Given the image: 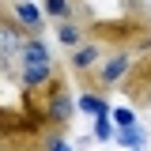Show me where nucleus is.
Returning <instances> with one entry per match:
<instances>
[{
    "instance_id": "obj_1",
    "label": "nucleus",
    "mask_w": 151,
    "mask_h": 151,
    "mask_svg": "<svg viewBox=\"0 0 151 151\" xmlns=\"http://www.w3.org/2000/svg\"><path fill=\"white\" fill-rule=\"evenodd\" d=\"M87 38L102 49H147L151 45V12L144 0H125V12L113 19H83Z\"/></svg>"
},
{
    "instance_id": "obj_2",
    "label": "nucleus",
    "mask_w": 151,
    "mask_h": 151,
    "mask_svg": "<svg viewBox=\"0 0 151 151\" xmlns=\"http://www.w3.org/2000/svg\"><path fill=\"white\" fill-rule=\"evenodd\" d=\"M19 106L30 113L42 129L68 132V129H72V117H76V98H72L68 76L60 72V68H53V76H49L42 87H23Z\"/></svg>"
},
{
    "instance_id": "obj_3",
    "label": "nucleus",
    "mask_w": 151,
    "mask_h": 151,
    "mask_svg": "<svg viewBox=\"0 0 151 151\" xmlns=\"http://www.w3.org/2000/svg\"><path fill=\"white\" fill-rule=\"evenodd\" d=\"M38 132H42V125L23 106H4L0 110V136H4L8 151H34Z\"/></svg>"
},
{
    "instance_id": "obj_4",
    "label": "nucleus",
    "mask_w": 151,
    "mask_h": 151,
    "mask_svg": "<svg viewBox=\"0 0 151 151\" xmlns=\"http://www.w3.org/2000/svg\"><path fill=\"white\" fill-rule=\"evenodd\" d=\"M117 91L125 94L132 106H140V110L151 106V45L132 57V64H129V72H125V79H121Z\"/></svg>"
},
{
    "instance_id": "obj_5",
    "label": "nucleus",
    "mask_w": 151,
    "mask_h": 151,
    "mask_svg": "<svg viewBox=\"0 0 151 151\" xmlns=\"http://www.w3.org/2000/svg\"><path fill=\"white\" fill-rule=\"evenodd\" d=\"M132 57H136V49H110V53H102V60L94 64V72H98V79L106 83V87H121V79H125V72H129Z\"/></svg>"
},
{
    "instance_id": "obj_6",
    "label": "nucleus",
    "mask_w": 151,
    "mask_h": 151,
    "mask_svg": "<svg viewBox=\"0 0 151 151\" xmlns=\"http://www.w3.org/2000/svg\"><path fill=\"white\" fill-rule=\"evenodd\" d=\"M102 53H106V49H102L98 42H91V38H83L79 45H68V72H72V76L91 72L94 64L102 60Z\"/></svg>"
},
{
    "instance_id": "obj_7",
    "label": "nucleus",
    "mask_w": 151,
    "mask_h": 151,
    "mask_svg": "<svg viewBox=\"0 0 151 151\" xmlns=\"http://www.w3.org/2000/svg\"><path fill=\"white\" fill-rule=\"evenodd\" d=\"M53 60H23L19 64V87H42L53 76Z\"/></svg>"
},
{
    "instance_id": "obj_8",
    "label": "nucleus",
    "mask_w": 151,
    "mask_h": 151,
    "mask_svg": "<svg viewBox=\"0 0 151 151\" xmlns=\"http://www.w3.org/2000/svg\"><path fill=\"white\" fill-rule=\"evenodd\" d=\"M12 12H15L19 27H23L27 34H42V30H45V15L38 12L30 0H12Z\"/></svg>"
},
{
    "instance_id": "obj_9",
    "label": "nucleus",
    "mask_w": 151,
    "mask_h": 151,
    "mask_svg": "<svg viewBox=\"0 0 151 151\" xmlns=\"http://www.w3.org/2000/svg\"><path fill=\"white\" fill-rule=\"evenodd\" d=\"M45 15L53 23H64V19H91L87 8H79V0H42Z\"/></svg>"
},
{
    "instance_id": "obj_10",
    "label": "nucleus",
    "mask_w": 151,
    "mask_h": 151,
    "mask_svg": "<svg viewBox=\"0 0 151 151\" xmlns=\"http://www.w3.org/2000/svg\"><path fill=\"white\" fill-rule=\"evenodd\" d=\"M57 38H60V45H79V42L87 38L83 19H64V23H57Z\"/></svg>"
},
{
    "instance_id": "obj_11",
    "label": "nucleus",
    "mask_w": 151,
    "mask_h": 151,
    "mask_svg": "<svg viewBox=\"0 0 151 151\" xmlns=\"http://www.w3.org/2000/svg\"><path fill=\"white\" fill-rule=\"evenodd\" d=\"M106 98H110V94H94V91H79V106H76V110L91 113V117H102V113H106Z\"/></svg>"
},
{
    "instance_id": "obj_12",
    "label": "nucleus",
    "mask_w": 151,
    "mask_h": 151,
    "mask_svg": "<svg viewBox=\"0 0 151 151\" xmlns=\"http://www.w3.org/2000/svg\"><path fill=\"white\" fill-rule=\"evenodd\" d=\"M117 144H121V147H144V129H132V125H125V132L117 136Z\"/></svg>"
},
{
    "instance_id": "obj_13",
    "label": "nucleus",
    "mask_w": 151,
    "mask_h": 151,
    "mask_svg": "<svg viewBox=\"0 0 151 151\" xmlns=\"http://www.w3.org/2000/svg\"><path fill=\"white\" fill-rule=\"evenodd\" d=\"M94 132H98V140H110V136H113L110 121H106V113H102V117H94Z\"/></svg>"
},
{
    "instance_id": "obj_14",
    "label": "nucleus",
    "mask_w": 151,
    "mask_h": 151,
    "mask_svg": "<svg viewBox=\"0 0 151 151\" xmlns=\"http://www.w3.org/2000/svg\"><path fill=\"white\" fill-rule=\"evenodd\" d=\"M0 147H4V136H0Z\"/></svg>"
}]
</instances>
